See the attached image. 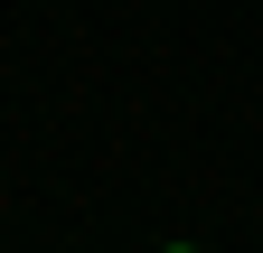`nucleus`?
Masks as SVG:
<instances>
[{
  "label": "nucleus",
  "mask_w": 263,
  "mask_h": 253,
  "mask_svg": "<svg viewBox=\"0 0 263 253\" xmlns=\"http://www.w3.org/2000/svg\"><path fill=\"white\" fill-rule=\"evenodd\" d=\"M170 253H188V244H170Z\"/></svg>",
  "instance_id": "obj_1"
}]
</instances>
